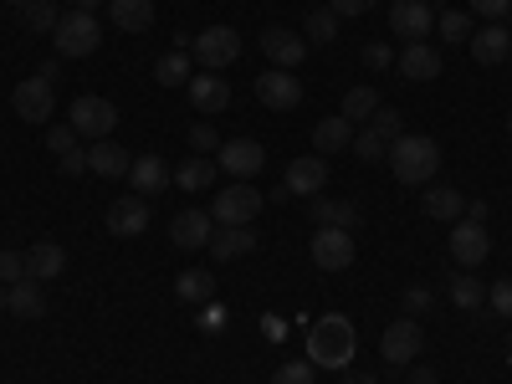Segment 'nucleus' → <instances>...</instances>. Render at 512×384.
<instances>
[{
	"mask_svg": "<svg viewBox=\"0 0 512 384\" xmlns=\"http://www.w3.org/2000/svg\"><path fill=\"white\" fill-rule=\"evenodd\" d=\"M313 267L318 272H349L354 267V231L318 226L313 231Z\"/></svg>",
	"mask_w": 512,
	"mask_h": 384,
	"instance_id": "nucleus-8",
	"label": "nucleus"
},
{
	"mask_svg": "<svg viewBox=\"0 0 512 384\" xmlns=\"http://www.w3.org/2000/svg\"><path fill=\"white\" fill-rule=\"evenodd\" d=\"M487 303L497 308V318H512V277H502V282L487 292Z\"/></svg>",
	"mask_w": 512,
	"mask_h": 384,
	"instance_id": "nucleus-45",
	"label": "nucleus"
},
{
	"mask_svg": "<svg viewBox=\"0 0 512 384\" xmlns=\"http://www.w3.org/2000/svg\"><path fill=\"white\" fill-rule=\"evenodd\" d=\"M11 6H16V11H21V6H31V0H11Z\"/></svg>",
	"mask_w": 512,
	"mask_h": 384,
	"instance_id": "nucleus-56",
	"label": "nucleus"
},
{
	"mask_svg": "<svg viewBox=\"0 0 512 384\" xmlns=\"http://www.w3.org/2000/svg\"><path fill=\"white\" fill-rule=\"evenodd\" d=\"M344 384H379V379H374V374H349Z\"/></svg>",
	"mask_w": 512,
	"mask_h": 384,
	"instance_id": "nucleus-54",
	"label": "nucleus"
},
{
	"mask_svg": "<svg viewBox=\"0 0 512 384\" xmlns=\"http://www.w3.org/2000/svg\"><path fill=\"white\" fill-rule=\"evenodd\" d=\"M190 57L200 72H226L236 57H241V31L231 26H205L195 41H190Z\"/></svg>",
	"mask_w": 512,
	"mask_h": 384,
	"instance_id": "nucleus-4",
	"label": "nucleus"
},
{
	"mask_svg": "<svg viewBox=\"0 0 512 384\" xmlns=\"http://www.w3.org/2000/svg\"><path fill=\"white\" fill-rule=\"evenodd\" d=\"M103 0H72V11H98Z\"/></svg>",
	"mask_w": 512,
	"mask_h": 384,
	"instance_id": "nucleus-53",
	"label": "nucleus"
},
{
	"mask_svg": "<svg viewBox=\"0 0 512 384\" xmlns=\"http://www.w3.org/2000/svg\"><path fill=\"white\" fill-rule=\"evenodd\" d=\"M451 256H456V267H482L487 256H492V236H487V226H477V221H456V226H451Z\"/></svg>",
	"mask_w": 512,
	"mask_h": 384,
	"instance_id": "nucleus-14",
	"label": "nucleus"
},
{
	"mask_svg": "<svg viewBox=\"0 0 512 384\" xmlns=\"http://www.w3.org/2000/svg\"><path fill=\"white\" fill-rule=\"evenodd\" d=\"M41 287H47V282H36V277H26V282H16L11 287V318H41V313H47V292H41Z\"/></svg>",
	"mask_w": 512,
	"mask_h": 384,
	"instance_id": "nucleus-29",
	"label": "nucleus"
},
{
	"mask_svg": "<svg viewBox=\"0 0 512 384\" xmlns=\"http://www.w3.org/2000/svg\"><path fill=\"white\" fill-rule=\"evenodd\" d=\"M308 216H313V226H338V231H354V226L364 221V210H359L354 200L313 195V200H308Z\"/></svg>",
	"mask_w": 512,
	"mask_h": 384,
	"instance_id": "nucleus-21",
	"label": "nucleus"
},
{
	"mask_svg": "<svg viewBox=\"0 0 512 384\" xmlns=\"http://www.w3.org/2000/svg\"><path fill=\"white\" fill-rule=\"evenodd\" d=\"M185 88H190V108L205 113V118L210 113H226V103H231V82L221 72H195Z\"/></svg>",
	"mask_w": 512,
	"mask_h": 384,
	"instance_id": "nucleus-16",
	"label": "nucleus"
},
{
	"mask_svg": "<svg viewBox=\"0 0 512 384\" xmlns=\"http://www.w3.org/2000/svg\"><path fill=\"white\" fill-rule=\"evenodd\" d=\"M6 308H11V287H6V282H0V313H6Z\"/></svg>",
	"mask_w": 512,
	"mask_h": 384,
	"instance_id": "nucleus-55",
	"label": "nucleus"
},
{
	"mask_svg": "<svg viewBox=\"0 0 512 384\" xmlns=\"http://www.w3.org/2000/svg\"><path fill=\"white\" fill-rule=\"evenodd\" d=\"M216 159H210V154H190L180 169H175V185L180 190H190V195H200V190H210V185H216Z\"/></svg>",
	"mask_w": 512,
	"mask_h": 384,
	"instance_id": "nucleus-28",
	"label": "nucleus"
},
{
	"mask_svg": "<svg viewBox=\"0 0 512 384\" xmlns=\"http://www.w3.org/2000/svg\"><path fill=\"white\" fill-rule=\"evenodd\" d=\"M262 205H267V195L256 185L231 180L226 190H216V210H210V221H216V226H246V221H256V210H262Z\"/></svg>",
	"mask_w": 512,
	"mask_h": 384,
	"instance_id": "nucleus-6",
	"label": "nucleus"
},
{
	"mask_svg": "<svg viewBox=\"0 0 512 384\" xmlns=\"http://www.w3.org/2000/svg\"><path fill=\"white\" fill-rule=\"evenodd\" d=\"M210 251H216V262H241V256L256 251V231L251 226H221L210 236Z\"/></svg>",
	"mask_w": 512,
	"mask_h": 384,
	"instance_id": "nucleus-26",
	"label": "nucleus"
},
{
	"mask_svg": "<svg viewBox=\"0 0 512 384\" xmlns=\"http://www.w3.org/2000/svg\"><path fill=\"white\" fill-rule=\"evenodd\" d=\"M507 134H512V113H507Z\"/></svg>",
	"mask_w": 512,
	"mask_h": 384,
	"instance_id": "nucleus-58",
	"label": "nucleus"
},
{
	"mask_svg": "<svg viewBox=\"0 0 512 384\" xmlns=\"http://www.w3.org/2000/svg\"><path fill=\"white\" fill-rule=\"evenodd\" d=\"M369 128H374V134H379L384 144H395V139H405V113H400V108H384V103H379V113L369 118Z\"/></svg>",
	"mask_w": 512,
	"mask_h": 384,
	"instance_id": "nucleus-38",
	"label": "nucleus"
},
{
	"mask_svg": "<svg viewBox=\"0 0 512 384\" xmlns=\"http://www.w3.org/2000/svg\"><path fill=\"white\" fill-rule=\"evenodd\" d=\"M390 169L400 185H431L436 169H441V144L425 139V134H405L390 144Z\"/></svg>",
	"mask_w": 512,
	"mask_h": 384,
	"instance_id": "nucleus-2",
	"label": "nucleus"
},
{
	"mask_svg": "<svg viewBox=\"0 0 512 384\" xmlns=\"http://www.w3.org/2000/svg\"><path fill=\"white\" fill-rule=\"evenodd\" d=\"M400 72H405L410 82H436V77H441V52L431 47V41H405Z\"/></svg>",
	"mask_w": 512,
	"mask_h": 384,
	"instance_id": "nucleus-22",
	"label": "nucleus"
},
{
	"mask_svg": "<svg viewBox=\"0 0 512 384\" xmlns=\"http://www.w3.org/2000/svg\"><path fill=\"white\" fill-rule=\"evenodd\" d=\"M318 379V369L308 364V359H287V364H277V374H272V384H313Z\"/></svg>",
	"mask_w": 512,
	"mask_h": 384,
	"instance_id": "nucleus-40",
	"label": "nucleus"
},
{
	"mask_svg": "<svg viewBox=\"0 0 512 384\" xmlns=\"http://www.w3.org/2000/svg\"><path fill=\"white\" fill-rule=\"evenodd\" d=\"M405 313H410V318L431 313V287H405Z\"/></svg>",
	"mask_w": 512,
	"mask_h": 384,
	"instance_id": "nucleus-47",
	"label": "nucleus"
},
{
	"mask_svg": "<svg viewBox=\"0 0 512 384\" xmlns=\"http://www.w3.org/2000/svg\"><path fill=\"white\" fill-rule=\"evenodd\" d=\"M128 180H134V195H164L169 185H175V169L164 164V154H139L134 169H128Z\"/></svg>",
	"mask_w": 512,
	"mask_h": 384,
	"instance_id": "nucleus-18",
	"label": "nucleus"
},
{
	"mask_svg": "<svg viewBox=\"0 0 512 384\" xmlns=\"http://www.w3.org/2000/svg\"><path fill=\"white\" fill-rule=\"evenodd\" d=\"M395 62V52L390 47H384V41H369V47H364V67H374V72H384V67H390Z\"/></svg>",
	"mask_w": 512,
	"mask_h": 384,
	"instance_id": "nucleus-49",
	"label": "nucleus"
},
{
	"mask_svg": "<svg viewBox=\"0 0 512 384\" xmlns=\"http://www.w3.org/2000/svg\"><path fill=\"white\" fill-rule=\"evenodd\" d=\"M113 26L128 36H144L154 26V0H113Z\"/></svg>",
	"mask_w": 512,
	"mask_h": 384,
	"instance_id": "nucleus-30",
	"label": "nucleus"
},
{
	"mask_svg": "<svg viewBox=\"0 0 512 384\" xmlns=\"http://www.w3.org/2000/svg\"><path fill=\"white\" fill-rule=\"evenodd\" d=\"M502 26H507V31H512V11H507V21H502Z\"/></svg>",
	"mask_w": 512,
	"mask_h": 384,
	"instance_id": "nucleus-57",
	"label": "nucleus"
},
{
	"mask_svg": "<svg viewBox=\"0 0 512 384\" xmlns=\"http://www.w3.org/2000/svg\"><path fill=\"white\" fill-rule=\"evenodd\" d=\"M313 149L328 159V154H344V149H354V123L344 118V113H328L318 128H313Z\"/></svg>",
	"mask_w": 512,
	"mask_h": 384,
	"instance_id": "nucleus-24",
	"label": "nucleus"
},
{
	"mask_svg": "<svg viewBox=\"0 0 512 384\" xmlns=\"http://www.w3.org/2000/svg\"><path fill=\"white\" fill-rule=\"evenodd\" d=\"M436 31H441V41H451V47H461V41H472V11H441L436 16Z\"/></svg>",
	"mask_w": 512,
	"mask_h": 384,
	"instance_id": "nucleus-34",
	"label": "nucleus"
},
{
	"mask_svg": "<svg viewBox=\"0 0 512 384\" xmlns=\"http://www.w3.org/2000/svg\"><path fill=\"white\" fill-rule=\"evenodd\" d=\"M379 6V0H328V11L338 16V21H344V16H369Z\"/></svg>",
	"mask_w": 512,
	"mask_h": 384,
	"instance_id": "nucleus-46",
	"label": "nucleus"
},
{
	"mask_svg": "<svg viewBox=\"0 0 512 384\" xmlns=\"http://www.w3.org/2000/svg\"><path fill=\"white\" fill-rule=\"evenodd\" d=\"M190 149H195V154H216V149H221L216 128H210V123H195V128H190Z\"/></svg>",
	"mask_w": 512,
	"mask_h": 384,
	"instance_id": "nucleus-43",
	"label": "nucleus"
},
{
	"mask_svg": "<svg viewBox=\"0 0 512 384\" xmlns=\"http://www.w3.org/2000/svg\"><path fill=\"white\" fill-rule=\"evenodd\" d=\"M472 6V16H487V21H502L512 11V0H466Z\"/></svg>",
	"mask_w": 512,
	"mask_h": 384,
	"instance_id": "nucleus-48",
	"label": "nucleus"
},
{
	"mask_svg": "<svg viewBox=\"0 0 512 384\" xmlns=\"http://www.w3.org/2000/svg\"><path fill=\"white\" fill-rule=\"evenodd\" d=\"M487 210H492L487 200H466V216H461V221H477V226H487Z\"/></svg>",
	"mask_w": 512,
	"mask_h": 384,
	"instance_id": "nucleus-51",
	"label": "nucleus"
},
{
	"mask_svg": "<svg viewBox=\"0 0 512 384\" xmlns=\"http://www.w3.org/2000/svg\"><path fill=\"white\" fill-rule=\"evenodd\" d=\"M354 154H359L364 164H379V159H390V144H384L374 128H364V134H354Z\"/></svg>",
	"mask_w": 512,
	"mask_h": 384,
	"instance_id": "nucleus-39",
	"label": "nucleus"
},
{
	"mask_svg": "<svg viewBox=\"0 0 512 384\" xmlns=\"http://www.w3.org/2000/svg\"><path fill=\"white\" fill-rule=\"evenodd\" d=\"M405 384H441V379H436V369H425V364L415 369V364H410V379H405Z\"/></svg>",
	"mask_w": 512,
	"mask_h": 384,
	"instance_id": "nucleus-52",
	"label": "nucleus"
},
{
	"mask_svg": "<svg viewBox=\"0 0 512 384\" xmlns=\"http://www.w3.org/2000/svg\"><path fill=\"white\" fill-rule=\"evenodd\" d=\"M31 272H26V256L21 251H0V282L6 287H16V282H26Z\"/></svg>",
	"mask_w": 512,
	"mask_h": 384,
	"instance_id": "nucleus-42",
	"label": "nucleus"
},
{
	"mask_svg": "<svg viewBox=\"0 0 512 384\" xmlns=\"http://www.w3.org/2000/svg\"><path fill=\"white\" fill-rule=\"evenodd\" d=\"M169 236H175L180 251H200L216 236V221H210V210H180V216L169 221Z\"/></svg>",
	"mask_w": 512,
	"mask_h": 384,
	"instance_id": "nucleus-19",
	"label": "nucleus"
},
{
	"mask_svg": "<svg viewBox=\"0 0 512 384\" xmlns=\"http://www.w3.org/2000/svg\"><path fill=\"white\" fill-rule=\"evenodd\" d=\"M195 77V67H190V57L175 47V52H164L159 62H154V82L159 88H185V82Z\"/></svg>",
	"mask_w": 512,
	"mask_h": 384,
	"instance_id": "nucleus-32",
	"label": "nucleus"
},
{
	"mask_svg": "<svg viewBox=\"0 0 512 384\" xmlns=\"http://www.w3.org/2000/svg\"><path fill=\"white\" fill-rule=\"evenodd\" d=\"M472 57L482 62V67H502V62H512V31L502 26V21H492V26H482V31H472Z\"/></svg>",
	"mask_w": 512,
	"mask_h": 384,
	"instance_id": "nucleus-17",
	"label": "nucleus"
},
{
	"mask_svg": "<svg viewBox=\"0 0 512 384\" xmlns=\"http://www.w3.org/2000/svg\"><path fill=\"white\" fill-rule=\"evenodd\" d=\"M88 169H93V175H103V180H123L128 169H134V154H128L123 144H113V139H98L88 149Z\"/></svg>",
	"mask_w": 512,
	"mask_h": 384,
	"instance_id": "nucleus-23",
	"label": "nucleus"
},
{
	"mask_svg": "<svg viewBox=\"0 0 512 384\" xmlns=\"http://www.w3.org/2000/svg\"><path fill=\"white\" fill-rule=\"evenodd\" d=\"M26 272H31L36 282L62 277V272H67V251H62L57 241H36V246L26 251Z\"/></svg>",
	"mask_w": 512,
	"mask_h": 384,
	"instance_id": "nucleus-27",
	"label": "nucleus"
},
{
	"mask_svg": "<svg viewBox=\"0 0 512 384\" xmlns=\"http://www.w3.org/2000/svg\"><path fill=\"white\" fill-rule=\"evenodd\" d=\"M175 297L180 303H210V297H216V272H205V267H190V272H180L175 277Z\"/></svg>",
	"mask_w": 512,
	"mask_h": 384,
	"instance_id": "nucleus-31",
	"label": "nucleus"
},
{
	"mask_svg": "<svg viewBox=\"0 0 512 384\" xmlns=\"http://www.w3.org/2000/svg\"><path fill=\"white\" fill-rule=\"evenodd\" d=\"M57 164H62V175H88V149H72V154H62Z\"/></svg>",
	"mask_w": 512,
	"mask_h": 384,
	"instance_id": "nucleus-50",
	"label": "nucleus"
},
{
	"mask_svg": "<svg viewBox=\"0 0 512 384\" xmlns=\"http://www.w3.org/2000/svg\"><path fill=\"white\" fill-rule=\"evenodd\" d=\"M328 185V159L323 154H303V159H292L287 164V195H318Z\"/></svg>",
	"mask_w": 512,
	"mask_h": 384,
	"instance_id": "nucleus-20",
	"label": "nucleus"
},
{
	"mask_svg": "<svg viewBox=\"0 0 512 384\" xmlns=\"http://www.w3.org/2000/svg\"><path fill=\"white\" fill-rule=\"evenodd\" d=\"M446 292H451V303L466 308V313L487 303V287H482L477 277H466V272H451V277H446Z\"/></svg>",
	"mask_w": 512,
	"mask_h": 384,
	"instance_id": "nucleus-33",
	"label": "nucleus"
},
{
	"mask_svg": "<svg viewBox=\"0 0 512 384\" xmlns=\"http://www.w3.org/2000/svg\"><path fill=\"white\" fill-rule=\"evenodd\" d=\"M67 123L77 128V134H88V139L98 144V139H108L113 128H118V108H113L108 98H77L72 113H67Z\"/></svg>",
	"mask_w": 512,
	"mask_h": 384,
	"instance_id": "nucleus-10",
	"label": "nucleus"
},
{
	"mask_svg": "<svg viewBox=\"0 0 512 384\" xmlns=\"http://www.w3.org/2000/svg\"><path fill=\"white\" fill-rule=\"evenodd\" d=\"M72 149H77V128H72V123H52V128H47V154L62 159V154H72Z\"/></svg>",
	"mask_w": 512,
	"mask_h": 384,
	"instance_id": "nucleus-41",
	"label": "nucleus"
},
{
	"mask_svg": "<svg viewBox=\"0 0 512 384\" xmlns=\"http://www.w3.org/2000/svg\"><path fill=\"white\" fill-rule=\"evenodd\" d=\"M420 210H425L431 221H461V216H466V195L451 190V185H431V190L420 195Z\"/></svg>",
	"mask_w": 512,
	"mask_h": 384,
	"instance_id": "nucleus-25",
	"label": "nucleus"
},
{
	"mask_svg": "<svg viewBox=\"0 0 512 384\" xmlns=\"http://www.w3.org/2000/svg\"><path fill=\"white\" fill-rule=\"evenodd\" d=\"M11 108H16L21 123H52V113H57V82H52V77H41V72L26 77V82H16Z\"/></svg>",
	"mask_w": 512,
	"mask_h": 384,
	"instance_id": "nucleus-7",
	"label": "nucleus"
},
{
	"mask_svg": "<svg viewBox=\"0 0 512 384\" xmlns=\"http://www.w3.org/2000/svg\"><path fill=\"white\" fill-rule=\"evenodd\" d=\"M108 231L123 236V241L144 236V231H149V200H144V195H118V200L108 205Z\"/></svg>",
	"mask_w": 512,
	"mask_h": 384,
	"instance_id": "nucleus-15",
	"label": "nucleus"
},
{
	"mask_svg": "<svg viewBox=\"0 0 512 384\" xmlns=\"http://www.w3.org/2000/svg\"><path fill=\"white\" fill-rule=\"evenodd\" d=\"M52 47H57V57H93V52L103 47L98 16H93V11H67V16L57 21V31H52Z\"/></svg>",
	"mask_w": 512,
	"mask_h": 384,
	"instance_id": "nucleus-3",
	"label": "nucleus"
},
{
	"mask_svg": "<svg viewBox=\"0 0 512 384\" xmlns=\"http://www.w3.org/2000/svg\"><path fill=\"white\" fill-rule=\"evenodd\" d=\"M303 36H308V47H333V36H338V16L333 11H313L303 21Z\"/></svg>",
	"mask_w": 512,
	"mask_h": 384,
	"instance_id": "nucleus-37",
	"label": "nucleus"
},
{
	"mask_svg": "<svg viewBox=\"0 0 512 384\" xmlns=\"http://www.w3.org/2000/svg\"><path fill=\"white\" fill-rule=\"evenodd\" d=\"M256 103H267L272 113H292L297 103H303V82H297V72L287 67H272L256 77Z\"/></svg>",
	"mask_w": 512,
	"mask_h": 384,
	"instance_id": "nucleus-9",
	"label": "nucleus"
},
{
	"mask_svg": "<svg viewBox=\"0 0 512 384\" xmlns=\"http://www.w3.org/2000/svg\"><path fill=\"white\" fill-rule=\"evenodd\" d=\"M21 21L26 31H57L62 11H57V0H31V6H21Z\"/></svg>",
	"mask_w": 512,
	"mask_h": 384,
	"instance_id": "nucleus-36",
	"label": "nucleus"
},
{
	"mask_svg": "<svg viewBox=\"0 0 512 384\" xmlns=\"http://www.w3.org/2000/svg\"><path fill=\"white\" fill-rule=\"evenodd\" d=\"M338 113H344L349 123H369L379 113V93L374 88H349V98H344V108H338Z\"/></svg>",
	"mask_w": 512,
	"mask_h": 384,
	"instance_id": "nucleus-35",
	"label": "nucleus"
},
{
	"mask_svg": "<svg viewBox=\"0 0 512 384\" xmlns=\"http://www.w3.org/2000/svg\"><path fill=\"white\" fill-rule=\"evenodd\" d=\"M354 349H359L354 323H349L344 313H323V318L308 328V354H303V359H308L313 369H349Z\"/></svg>",
	"mask_w": 512,
	"mask_h": 384,
	"instance_id": "nucleus-1",
	"label": "nucleus"
},
{
	"mask_svg": "<svg viewBox=\"0 0 512 384\" xmlns=\"http://www.w3.org/2000/svg\"><path fill=\"white\" fill-rule=\"evenodd\" d=\"M262 52H267V62L272 67H303V57H308V36L303 31H292V26H267L262 31Z\"/></svg>",
	"mask_w": 512,
	"mask_h": 384,
	"instance_id": "nucleus-12",
	"label": "nucleus"
},
{
	"mask_svg": "<svg viewBox=\"0 0 512 384\" xmlns=\"http://www.w3.org/2000/svg\"><path fill=\"white\" fill-rule=\"evenodd\" d=\"M420 344H425V328H420V318H395L390 328L379 333V359L384 364H395V369H410L415 359H420Z\"/></svg>",
	"mask_w": 512,
	"mask_h": 384,
	"instance_id": "nucleus-5",
	"label": "nucleus"
},
{
	"mask_svg": "<svg viewBox=\"0 0 512 384\" xmlns=\"http://www.w3.org/2000/svg\"><path fill=\"white\" fill-rule=\"evenodd\" d=\"M390 31L400 41H425L436 31V6L431 0H395L390 6Z\"/></svg>",
	"mask_w": 512,
	"mask_h": 384,
	"instance_id": "nucleus-11",
	"label": "nucleus"
},
{
	"mask_svg": "<svg viewBox=\"0 0 512 384\" xmlns=\"http://www.w3.org/2000/svg\"><path fill=\"white\" fill-rule=\"evenodd\" d=\"M226 328V308L210 297V303H200V333H221Z\"/></svg>",
	"mask_w": 512,
	"mask_h": 384,
	"instance_id": "nucleus-44",
	"label": "nucleus"
},
{
	"mask_svg": "<svg viewBox=\"0 0 512 384\" xmlns=\"http://www.w3.org/2000/svg\"><path fill=\"white\" fill-rule=\"evenodd\" d=\"M216 164L226 169V175H231V180H251V175H256V169H262V164H267V149H262V144H256V139H226V144L216 149Z\"/></svg>",
	"mask_w": 512,
	"mask_h": 384,
	"instance_id": "nucleus-13",
	"label": "nucleus"
}]
</instances>
